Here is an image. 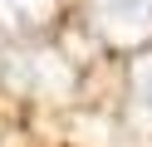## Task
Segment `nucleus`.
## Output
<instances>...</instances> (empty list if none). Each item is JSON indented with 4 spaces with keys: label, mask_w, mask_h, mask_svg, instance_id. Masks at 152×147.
I'll use <instances>...</instances> for the list:
<instances>
[{
    "label": "nucleus",
    "mask_w": 152,
    "mask_h": 147,
    "mask_svg": "<svg viewBox=\"0 0 152 147\" xmlns=\"http://www.w3.org/2000/svg\"><path fill=\"white\" fill-rule=\"evenodd\" d=\"M93 25L113 44L152 39V0H93Z\"/></svg>",
    "instance_id": "obj_1"
},
{
    "label": "nucleus",
    "mask_w": 152,
    "mask_h": 147,
    "mask_svg": "<svg viewBox=\"0 0 152 147\" xmlns=\"http://www.w3.org/2000/svg\"><path fill=\"white\" fill-rule=\"evenodd\" d=\"M49 10H54V0H0V29H30V25H44Z\"/></svg>",
    "instance_id": "obj_2"
},
{
    "label": "nucleus",
    "mask_w": 152,
    "mask_h": 147,
    "mask_svg": "<svg viewBox=\"0 0 152 147\" xmlns=\"http://www.w3.org/2000/svg\"><path fill=\"white\" fill-rule=\"evenodd\" d=\"M132 113H137V123L152 127V54L132 64Z\"/></svg>",
    "instance_id": "obj_3"
}]
</instances>
